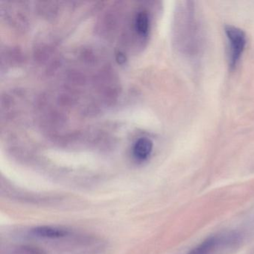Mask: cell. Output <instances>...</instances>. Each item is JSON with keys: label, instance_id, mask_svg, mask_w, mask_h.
Masks as SVG:
<instances>
[{"label": "cell", "instance_id": "1", "mask_svg": "<svg viewBox=\"0 0 254 254\" xmlns=\"http://www.w3.org/2000/svg\"><path fill=\"white\" fill-rule=\"evenodd\" d=\"M240 235L235 232L209 236L194 247L188 254H224L239 246Z\"/></svg>", "mask_w": 254, "mask_h": 254}, {"label": "cell", "instance_id": "2", "mask_svg": "<svg viewBox=\"0 0 254 254\" xmlns=\"http://www.w3.org/2000/svg\"><path fill=\"white\" fill-rule=\"evenodd\" d=\"M225 34L228 41L229 65L233 69L240 61L246 47V35L242 29L233 26H226Z\"/></svg>", "mask_w": 254, "mask_h": 254}, {"label": "cell", "instance_id": "3", "mask_svg": "<svg viewBox=\"0 0 254 254\" xmlns=\"http://www.w3.org/2000/svg\"><path fill=\"white\" fill-rule=\"evenodd\" d=\"M32 233L38 237L47 239H59L67 236V230L53 226H40L32 229Z\"/></svg>", "mask_w": 254, "mask_h": 254}, {"label": "cell", "instance_id": "4", "mask_svg": "<svg viewBox=\"0 0 254 254\" xmlns=\"http://www.w3.org/2000/svg\"><path fill=\"white\" fill-rule=\"evenodd\" d=\"M153 149V142L148 138H140L133 146V155L136 160L144 161L151 155Z\"/></svg>", "mask_w": 254, "mask_h": 254}, {"label": "cell", "instance_id": "5", "mask_svg": "<svg viewBox=\"0 0 254 254\" xmlns=\"http://www.w3.org/2000/svg\"><path fill=\"white\" fill-rule=\"evenodd\" d=\"M136 29L141 36H146L149 30V17L146 12L139 13L136 18Z\"/></svg>", "mask_w": 254, "mask_h": 254}, {"label": "cell", "instance_id": "6", "mask_svg": "<svg viewBox=\"0 0 254 254\" xmlns=\"http://www.w3.org/2000/svg\"><path fill=\"white\" fill-rule=\"evenodd\" d=\"M117 59L120 64H123L126 62V57H125L124 55L121 54V53H119V54L117 55Z\"/></svg>", "mask_w": 254, "mask_h": 254}]
</instances>
